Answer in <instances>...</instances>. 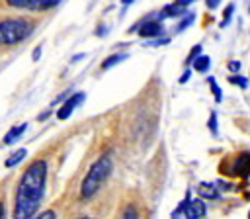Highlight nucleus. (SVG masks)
<instances>
[{"label":"nucleus","instance_id":"obj_1","mask_svg":"<svg viewBox=\"0 0 250 219\" xmlns=\"http://www.w3.org/2000/svg\"><path fill=\"white\" fill-rule=\"evenodd\" d=\"M47 176L49 163L45 159H37L32 164H28L16 186L12 219H34L37 215V209L45 196Z\"/></svg>","mask_w":250,"mask_h":219},{"label":"nucleus","instance_id":"obj_2","mask_svg":"<svg viewBox=\"0 0 250 219\" xmlns=\"http://www.w3.org/2000/svg\"><path fill=\"white\" fill-rule=\"evenodd\" d=\"M113 170V161L109 155H102L86 172L82 184H80V200L86 201L92 196H96V192L102 188V184L107 180V176Z\"/></svg>","mask_w":250,"mask_h":219},{"label":"nucleus","instance_id":"obj_3","mask_svg":"<svg viewBox=\"0 0 250 219\" xmlns=\"http://www.w3.org/2000/svg\"><path fill=\"white\" fill-rule=\"evenodd\" d=\"M36 30V22L30 18H4L0 20V47H12L24 43Z\"/></svg>","mask_w":250,"mask_h":219},{"label":"nucleus","instance_id":"obj_4","mask_svg":"<svg viewBox=\"0 0 250 219\" xmlns=\"http://www.w3.org/2000/svg\"><path fill=\"white\" fill-rule=\"evenodd\" d=\"M63 0H0V6L12 10H28V12H47L57 8Z\"/></svg>","mask_w":250,"mask_h":219},{"label":"nucleus","instance_id":"obj_5","mask_svg":"<svg viewBox=\"0 0 250 219\" xmlns=\"http://www.w3.org/2000/svg\"><path fill=\"white\" fill-rule=\"evenodd\" d=\"M225 174H231V176H238V178H246L250 174V153L244 151V153H238L232 157L231 164H225L223 166Z\"/></svg>","mask_w":250,"mask_h":219},{"label":"nucleus","instance_id":"obj_6","mask_svg":"<svg viewBox=\"0 0 250 219\" xmlns=\"http://www.w3.org/2000/svg\"><path fill=\"white\" fill-rule=\"evenodd\" d=\"M135 30H139V36L141 37H145V39H155V37H161L162 34H164V26H162V22L157 18V20H153L151 16L149 18H145V20H141L137 26H133L131 28V32H135Z\"/></svg>","mask_w":250,"mask_h":219},{"label":"nucleus","instance_id":"obj_7","mask_svg":"<svg viewBox=\"0 0 250 219\" xmlns=\"http://www.w3.org/2000/svg\"><path fill=\"white\" fill-rule=\"evenodd\" d=\"M82 100H84V92H76V94H72L71 98H67L65 104L61 106V110L57 112V118H59L61 122L67 120V118H71V114L74 112V108H76L78 104H82Z\"/></svg>","mask_w":250,"mask_h":219},{"label":"nucleus","instance_id":"obj_8","mask_svg":"<svg viewBox=\"0 0 250 219\" xmlns=\"http://www.w3.org/2000/svg\"><path fill=\"white\" fill-rule=\"evenodd\" d=\"M207 213V205L203 203V200H190L184 215L186 219H201Z\"/></svg>","mask_w":250,"mask_h":219},{"label":"nucleus","instance_id":"obj_9","mask_svg":"<svg viewBox=\"0 0 250 219\" xmlns=\"http://www.w3.org/2000/svg\"><path fill=\"white\" fill-rule=\"evenodd\" d=\"M184 12H186L184 6H180V4H168V6H164V8L157 14V18L162 22L164 18H178V16H184Z\"/></svg>","mask_w":250,"mask_h":219},{"label":"nucleus","instance_id":"obj_10","mask_svg":"<svg viewBox=\"0 0 250 219\" xmlns=\"http://www.w3.org/2000/svg\"><path fill=\"white\" fill-rule=\"evenodd\" d=\"M26 129H28V124L14 126V128H12V129H10V131L4 135V139H2V141H4V145H12L14 141H18V139L24 135V131H26Z\"/></svg>","mask_w":250,"mask_h":219},{"label":"nucleus","instance_id":"obj_11","mask_svg":"<svg viewBox=\"0 0 250 219\" xmlns=\"http://www.w3.org/2000/svg\"><path fill=\"white\" fill-rule=\"evenodd\" d=\"M197 194L205 200H217L219 198V190L213 186V184H207V182H201L197 186Z\"/></svg>","mask_w":250,"mask_h":219},{"label":"nucleus","instance_id":"obj_12","mask_svg":"<svg viewBox=\"0 0 250 219\" xmlns=\"http://www.w3.org/2000/svg\"><path fill=\"white\" fill-rule=\"evenodd\" d=\"M26 157H28V151H26V149H18L16 153H12V155L6 159L4 164H6V168H12V166H16L18 163H22Z\"/></svg>","mask_w":250,"mask_h":219},{"label":"nucleus","instance_id":"obj_13","mask_svg":"<svg viewBox=\"0 0 250 219\" xmlns=\"http://www.w3.org/2000/svg\"><path fill=\"white\" fill-rule=\"evenodd\" d=\"M125 59H127V53H115V55L107 57V59L102 63V71H107L109 67H113V65L121 63V61H125Z\"/></svg>","mask_w":250,"mask_h":219},{"label":"nucleus","instance_id":"obj_14","mask_svg":"<svg viewBox=\"0 0 250 219\" xmlns=\"http://www.w3.org/2000/svg\"><path fill=\"white\" fill-rule=\"evenodd\" d=\"M194 69L197 71V73H205V71H209V65H211V59L207 57V55H199L194 63Z\"/></svg>","mask_w":250,"mask_h":219},{"label":"nucleus","instance_id":"obj_15","mask_svg":"<svg viewBox=\"0 0 250 219\" xmlns=\"http://www.w3.org/2000/svg\"><path fill=\"white\" fill-rule=\"evenodd\" d=\"M117 219H139V211L135 205H125Z\"/></svg>","mask_w":250,"mask_h":219},{"label":"nucleus","instance_id":"obj_16","mask_svg":"<svg viewBox=\"0 0 250 219\" xmlns=\"http://www.w3.org/2000/svg\"><path fill=\"white\" fill-rule=\"evenodd\" d=\"M190 200H192V194L188 192V194H186V198H184V200L180 201V205L176 207V211L172 213V219H178V217H180V215H182V213L186 211V207H188V203H190Z\"/></svg>","mask_w":250,"mask_h":219},{"label":"nucleus","instance_id":"obj_17","mask_svg":"<svg viewBox=\"0 0 250 219\" xmlns=\"http://www.w3.org/2000/svg\"><path fill=\"white\" fill-rule=\"evenodd\" d=\"M207 82H209V88H211V92H213V96H215V102H221V100H223V92H221V88L217 86V80H215L213 76H209Z\"/></svg>","mask_w":250,"mask_h":219},{"label":"nucleus","instance_id":"obj_18","mask_svg":"<svg viewBox=\"0 0 250 219\" xmlns=\"http://www.w3.org/2000/svg\"><path fill=\"white\" fill-rule=\"evenodd\" d=\"M194 18H196V14L194 12H190V14H184V20L176 26V32H182V30H186L188 26H192L194 24Z\"/></svg>","mask_w":250,"mask_h":219},{"label":"nucleus","instance_id":"obj_19","mask_svg":"<svg viewBox=\"0 0 250 219\" xmlns=\"http://www.w3.org/2000/svg\"><path fill=\"white\" fill-rule=\"evenodd\" d=\"M199 55H201V45H194V47H192V51H190V55L186 57V67H190V65H192Z\"/></svg>","mask_w":250,"mask_h":219},{"label":"nucleus","instance_id":"obj_20","mask_svg":"<svg viewBox=\"0 0 250 219\" xmlns=\"http://www.w3.org/2000/svg\"><path fill=\"white\" fill-rule=\"evenodd\" d=\"M232 12H234V4H229V6L225 8V12H223V22H221V28L229 26V22H231V16H232Z\"/></svg>","mask_w":250,"mask_h":219},{"label":"nucleus","instance_id":"obj_21","mask_svg":"<svg viewBox=\"0 0 250 219\" xmlns=\"http://www.w3.org/2000/svg\"><path fill=\"white\" fill-rule=\"evenodd\" d=\"M229 82H231V84H236V86H240V88H246V86H248V80H246L244 76H240V74L229 76Z\"/></svg>","mask_w":250,"mask_h":219},{"label":"nucleus","instance_id":"obj_22","mask_svg":"<svg viewBox=\"0 0 250 219\" xmlns=\"http://www.w3.org/2000/svg\"><path fill=\"white\" fill-rule=\"evenodd\" d=\"M34 219H57V215L53 209H47V211H41L39 215H36Z\"/></svg>","mask_w":250,"mask_h":219},{"label":"nucleus","instance_id":"obj_23","mask_svg":"<svg viewBox=\"0 0 250 219\" xmlns=\"http://www.w3.org/2000/svg\"><path fill=\"white\" fill-rule=\"evenodd\" d=\"M207 126H209L211 133H213V135H217V116H215V112L209 116V124H207Z\"/></svg>","mask_w":250,"mask_h":219},{"label":"nucleus","instance_id":"obj_24","mask_svg":"<svg viewBox=\"0 0 250 219\" xmlns=\"http://www.w3.org/2000/svg\"><path fill=\"white\" fill-rule=\"evenodd\" d=\"M170 39L168 37H155L153 41H149V45H166Z\"/></svg>","mask_w":250,"mask_h":219},{"label":"nucleus","instance_id":"obj_25","mask_svg":"<svg viewBox=\"0 0 250 219\" xmlns=\"http://www.w3.org/2000/svg\"><path fill=\"white\" fill-rule=\"evenodd\" d=\"M190 78H192V71H190V69H186V71H184V74L180 76V84H186Z\"/></svg>","mask_w":250,"mask_h":219},{"label":"nucleus","instance_id":"obj_26","mask_svg":"<svg viewBox=\"0 0 250 219\" xmlns=\"http://www.w3.org/2000/svg\"><path fill=\"white\" fill-rule=\"evenodd\" d=\"M205 4H207L209 10H215V8L221 4V0H205Z\"/></svg>","mask_w":250,"mask_h":219},{"label":"nucleus","instance_id":"obj_27","mask_svg":"<svg viewBox=\"0 0 250 219\" xmlns=\"http://www.w3.org/2000/svg\"><path fill=\"white\" fill-rule=\"evenodd\" d=\"M229 69H231L232 73H238V69H240V63H238V61H231V63H229Z\"/></svg>","mask_w":250,"mask_h":219},{"label":"nucleus","instance_id":"obj_28","mask_svg":"<svg viewBox=\"0 0 250 219\" xmlns=\"http://www.w3.org/2000/svg\"><path fill=\"white\" fill-rule=\"evenodd\" d=\"M0 219H6V207H4L2 200H0Z\"/></svg>","mask_w":250,"mask_h":219},{"label":"nucleus","instance_id":"obj_29","mask_svg":"<svg viewBox=\"0 0 250 219\" xmlns=\"http://www.w3.org/2000/svg\"><path fill=\"white\" fill-rule=\"evenodd\" d=\"M39 57H41V45H37V47H36V51H34V55H32V59H34V61H37Z\"/></svg>","mask_w":250,"mask_h":219},{"label":"nucleus","instance_id":"obj_30","mask_svg":"<svg viewBox=\"0 0 250 219\" xmlns=\"http://www.w3.org/2000/svg\"><path fill=\"white\" fill-rule=\"evenodd\" d=\"M106 32H107V28H106V26H100V28H98V32H96V34H98V36H100V37H104V36H106Z\"/></svg>","mask_w":250,"mask_h":219},{"label":"nucleus","instance_id":"obj_31","mask_svg":"<svg viewBox=\"0 0 250 219\" xmlns=\"http://www.w3.org/2000/svg\"><path fill=\"white\" fill-rule=\"evenodd\" d=\"M174 4H180V6H184V8H186V6L190 4V0H174Z\"/></svg>","mask_w":250,"mask_h":219},{"label":"nucleus","instance_id":"obj_32","mask_svg":"<svg viewBox=\"0 0 250 219\" xmlns=\"http://www.w3.org/2000/svg\"><path fill=\"white\" fill-rule=\"evenodd\" d=\"M121 4H123V8H127L129 4H133V0H121Z\"/></svg>","mask_w":250,"mask_h":219},{"label":"nucleus","instance_id":"obj_33","mask_svg":"<svg viewBox=\"0 0 250 219\" xmlns=\"http://www.w3.org/2000/svg\"><path fill=\"white\" fill-rule=\"evenodd\" d=\"M49 114H51V112H43V114H41V116H39V120H45V118H47V116H49Z\"/></svg>","mask_w":250,"mask_h":219},{"label":"nucleus","instance_id":"obj_34","mask_svg":"<svg viewBox=\"0 0 250 219\" xmlns=\"http://www.w3.org/2000/svg\"><path fill=\"white\" fill-rule=\"evenodd\" d=\"M78 219H92V217H78Z\"/></svg>","mask_w":250,"mask_h":219},{"label":"nucleus","instance_id":"obj_35","mask_svg":"<svg viewBox=\"0 0 250 219\" xmlns=\"http://www.w3.org/2000/svg\"><path fill=\"white\" fill-rule=\"evenodd\" d=\"M192 2H194V0H190V4H192Z\"/></svg>","mask_w":250,"mask_h":219},{"label":"nucleus","instance_id":"obj_36","mask_svg":"<svg viewBox=\"0 0 250 219\" xmlns=\"http://www.w3.org/2000/svg\"><path fill=\"white\" fill-rule=\"evenodd\" d=\"M248 12H250V6H248Z\"/></svg>","mask_w":250,"mask_h":219},{"label":"nucleus","instance_id":"obj_37","mask_svg":"<svg viewBox=\"0 0 250 219\" xmlns=\"http://www.w3.org/2000/svg\"><path fill=\"white\" fill-rule=\"evenodd\" d=\"M248 219H250V213H248Z\"/></svg>","mask_w":250,"mask_h":219}]
</instances>
